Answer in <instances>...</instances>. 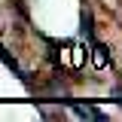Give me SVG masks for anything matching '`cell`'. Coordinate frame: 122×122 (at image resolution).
Masks as SVG:
<instances>
[{"mask_svg":"<svg viewBox=\"0 0 122 122\" xmlns=\"http://www.w3.org/2000/svg\"><path fill=\"white\" fill-rule=\"evenodd\" d=\"M73 113L82 116V119H104V110L98 107H82V104H73Z\"/></svg>","mask_w":122,"mask_h":122,"instance_id":"cell-1","label":"cell"}]
</instances>
